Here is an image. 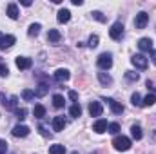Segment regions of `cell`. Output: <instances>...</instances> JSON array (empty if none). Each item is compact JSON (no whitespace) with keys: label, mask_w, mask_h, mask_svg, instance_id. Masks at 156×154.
<instances>
[{"label":"cell","mask_w":156,"mask_h":154,"mask_svg":"<svg viewBox=\"0 0 156 154\" xmlns=\"http://www.w3.org/2000/svg\"><path fill=\"white\" fill-rule=\"evenodd\" d=\"M113 145H115V149L120 151V152H125V151H129L131 149V140L127 138V136H115V140H113Z\"/></svg>","instance_id":"6da1fadb"},{"label":"cell","mask_w":156,"mask_h":154,"mask_svg":"<svg viewBox=\"0 0 156 154\" xmlns=\"http://www.w3.org/2000/svg\"><path fill=\"white\" fill-rule=\"evenodd\" d=\"M96 64H98V67L104 69V71L111 69V67H113V56H111V53H102V54L98 56Z\"/></svg>","instance_id":"7a4b0ae2"},{"label":"cell","mask_w":156,"mask_h":154,"mask_svg":"<svg viewBox=\"0 0 156 154\" xmlns=\"http://www.w3.org/2000/svg\"><path fill=\"white\" fill-rule=\"evenodd\" d=\"M131 64H133L136 69L144 71V69H147V65H149V60H147L144 54H134V56L131 58Z\"/></svg>","instance_id":"3957f363"},{"label":"cell","mask_w":156,"mask_h":154,"mask_svg":"<svg viewBox=\"0 0 156 154\" xmlns=\"http://www.w3.org/2000/svg\"><path fill=\"white\" fill-rule=\"evenodd\" d=\"M109 37L113 40H122V37H123V24H122V22H115V24L111 26Z\"/></svg>","instance_id":"277c9868"},{"label":"cell","mask_w":156,"mask_h":154,"mask_svg":"<svg viewBox=\"0 0 156 154\" xmlns=\"http://www.w3.org/2000/svg\"><path fill=\"white\" fill-rule=\"evenodd\" d=\"M147 22H149V15H147L145 11H140V13L136 15V18H134V27H136V29H144V27L147 26Z\"/></svg>","instance_id":"5b68a950"},{"label":"cell","mask_w":156,"mask_h":154,"mask_svg":"<svg viewBox=\"0 0 156 154\" xmlns=\"http://www.w3.org/2000/svg\"><path fill=\"white\" fill-rule=\"evenodd\" d=\"M107 127H109L107 120L100 118V120H96V121H94V125H93V131H94L96 134H104V132H107Z\"/></svg>","instance_id":"8992f818"},{"label":"cell","mask_w":156,"mask_h":154,"mask_svg":"<svg viewBox=\"0 0 156 154\" xmlns=\"http://www.w3.org/2000/svg\"><path fill=\"white\" fill-rule=\"evenodd\" d=\"M66 125H67V121H66L64 116H55V118H53V131L60 132V131L66 129Z\"/></svg>","instance_id":"52a82bcc"},{"label":"cell","mask_w":156,"mask_h":154,"mask_svg":"<svg viewBox=\"0 0 156 154\" xmlns=\"http://www.w3.org/2000/svg\"><path fill=\"white\" fill-rule=\"evenodd\" d=\"M11 132H13V136H16V138H26V136L29 134V127H27V125H15Z\"/></svg>","instance_id":"ba28073f"},{"label":"cell","mask_w":156,"mask_h":154,"mask_svg":"<svg viewBox=\"0 0 156 154\" xmlns=\"http://www.w3.org/2000/svg\"><path fill=\"white\" fill-rule=\"evenodd\" d=\"M15 64H16L18 69H29V67L33 65V60L27 58V56H18V58L15 60Z\"/></svg>","instance_id":"9c48e42d"},{"label":"cell","mask_w":156,"mask_h":154,"mask_svg":"<svg viewBox=\"0 0 156 154\" xmlns=\"http://www.w3.org/2000/svg\"><path fill=\"white\" fill-rule=\"evenodd\" d=\"M138 47L144 53H151L153 51V40L151 38H140L138 40Z\"/></svg>","instance_id":"30bf717a"},{"label":"cell","mask_w":156,"mask_h":154,"mask_svg":"<svg viewBox=\"0 0 156 154\" xmlns=\"http://www.w3.org/2000/svg\"><path fill=\"white\" fill-rule=\"evenodd\" d=\"M102 113H104V107H102L100 102H91L89 103V114L91 116H102Z\"/></svg>","instance_id":"8fae6325"},{"label":"cell","mask_w":156,"mask_h":154,"mask_svg":"<svg viewBox=\"0 0 156 154\" xmlns=\"http://www.w3.org/2000/svg\"><path fill=\"white\" fill-rule=\"evenodd\" d=\"M56 20H58L60 24H67V22L71 20V11H69V9H60L58 15H56Z\"/></svg>","instance_id":"7c38bea8"},{"label":"cell","mask_w":156,"mask_h":154,"mask_svg":"<svg viewBox=\"0 0 156 154\" xmlns=\"http://www.w3.org/2000/svg\"><path fill=\"white\" fill-rule=\"evenodd\" d=\"M107 103H109V107H111V111L115 113V114H122L123 113V105L116 102V100H113V98H107Z\"/></svg>","instance_id":"4fadbf2b"},{"label":"cell","mask_w":156,"mask_h":154,"mask_svg":"<svg viewBox=\"0 0 156 154\" xmlns=\"http://www.w3.org/2000/svg\"><path fill=\"white\" fill-rule=\"evenodd\" d=\"M60 40H62V35H60L58 29H49V33H47V42L49 44H58Z\"/></svg>","instance_id":"5bb4252c"},{"label":"cell","mask_w":156,"mask_h":154,"mask_svg":"<svg viewBox=\"0 0 156 154\" xmlns=\"http://www.w3.org/2000/svg\"><path fill=\"white\" fill-rule=\"evenodd\" d=\"M69 76H71V75H69L67 69H56V71H55V80H56V82H67Z\"/></svg>","instance_id":"9a60e30c"},{"label":"cell","mask_w":156,"mask_h":154,"mask_svg":"<svg viewBox=\"0 0 156 154\" xmlns=\"http://www.w3.org/2000/svg\"><path fill=\"white\" fill-rule=\"evenodd\" d=\"M15 42H16V38H15L13 35H4L2 44H0V49H9V47H11Z\"/></svg>","instance_id":"2e32d148"},{"label":"cell","mask_w":156,"mask_h":154,"mask_svg":"<svg viewBox=\"0 0 156 154\" xmlns=\"http://www.w3.org/2000/svg\"><path fill=\"white\" fill-rule=\"evenodd\" d=\"M18 15H20V13H18V5H16V4H9V5H7V16H9L11 20H16Z\"/></svg>","instance_id":"e0dca14e"},{"label":"cell","mask_w":156,"mask_h":154,"mask_svg":"<svg viewBox=\"0 0 156 154\" xmlns=\"http://www.w3.org/2000/svg\"><path fill=\"white\" fill-rule=\"evenodd\" d=\"M156 103V94H147L144 100H142V107H151Z\"/></svg>","instance_id":"ac0fdd59"},{"label":"cell","mask_w":156,"mask_h":154,"mask_svg":"<svg viewBox=\"0 0 156 154\" xmlns=\"http://www.w3.org/2000/svg\"><path fill=\"white\" fill-rule=\"evenodd\" d=\"M131 136H133L134 140H142V136H144L142 127H140V125H133V127H131Z\"/></svg>","instance_id":"d6986e66"},{"label":"cell","mask_w":156,"mask_h":154,"mask_svg":"<svg viewBox=\"0 0 156 154\" xmlns=\"http://www.w3.org/2000/svg\"><path fill=\"white\" fill-rule=\"evenodd\" d=\"M49 154H66V147L60 143H55L49 147Z\"/></svg>","instance_id":"ffe728a7"},{"label":"cell","mask_w":156,"mask_h":154,"mask_svg":"<svg viewBox=\"0 0 156 154\" xmlns=\"http://www.w3.org/2000/svg\"><path fill=\"white\" fill-rule=\"evenodd\" d=\"M64 103H66V100H64L62 94H55V96H53V105H55L56 109H62Z\"/></svg>","instance_id":"44dd1931"},{"label":"cell","mask_w":156,"mask_h":154,"mask_svg":"<svg viewBox=\"0 0 156 154\" xmlns=\"http://www.w3.org/2000/svg\"><path fill=\"white\" fill-rule=\"evenodd\" d=\"M40 29H42V26H40V24H31V26H29V29H27V35H29V37H38Z\"/></svg>","instance_id":"7402d4cb"},{"label":"cell","mask_w":156,"mask_h":154,"mask_svg":"<svg viewBox=\"0 0 156 154\" xmlns=\"http://www.w3.org/2000/svg\"><path fill=\"white\" fill-rule=\"evenodd\" d=\"M98 80H100L102 85H111L113 83V78L109 76L107 73H98Z\"/></svg>","instance_id":"603a6c76"},{"label":"cell","mask_w":156,"mask_h":154,"mask_svg":"<svg viewBox=\"0 0 156 154\" xmlns=\"http://www.w3.org/2000/svg\"><path fill=\"white\" fill-rule=\"evenodd\" d=\"M69 114L73 116V118H78V116L82 114V107H80V103H73V105L69 107Z\"/></svg>","instance_id":"cb8c5ba5"},{"label":"cell","mask_w":156,"mask_h":154,"mask_svg":"<svg viewBox=\"0 0 156 154\" xmlns=\"http://www.w3.org/2000/svg\"><path fill=\"white\" fill-rule=\"evenodd\" d=\"M33 114H35V118H44L45 116V107L44 105H35V109H33Z\"/></svg>","instance_id":"d4e9b609"},{"label":"cell","mask_w":156,"mask_h":154,"mask_svg":"<svg viewBox=\"0 0 156 154\" xmlns=\"http://www.w3.org/2000/svg\"><path fill=\"white\" fill-rule=\"evenodd\" d=\"M22 98H24L26 102H31V100L35 98V91H31V89H24V91H22Z\"/></svg>","instance_id":"484cf974"},{"label":"cell","mask_w":156,"mask_h":154,"mask_svg":"<svg viewBox=\"0 0 156 154\" xmlns=\"http://www.w3.org/2000/svg\"><path fill=\"white\" fill-rule=\"evenodd\" d=\"M131 102H133V105H134V107H142V96H140L138 93H133Z\"/></svg>","instance_id":"4316f807"},{"label":"cell","mask_w":156,"mask_h":154,"mask_svg":"<svg viewBox=\"0 0 156 154\" xmlns=\"http://www.w3.org/2000/svg\"><path fill=\"white\" fill-rule=\"evenodd\" d=\"M107 132H111V134H116L120 132V123H116V121H113V123H109V127H107Z\"/></svg>","instance_id":"83f0119b"},{"label":"cell","mask_w":156,"mask_h":154,"mask_svg":"<svg viewBox=\"0 0 156 154\" xmlns=\"http://www.w3.org/2000/svg\"><path fill=\"white\" fill-rule=\"evenodd\" d=\"M15 116L22 121V120H26V118H27V111H26L24 107H22V109H15Z\"/></svg>","instance_id":"f1b7e54d"},{"label":"cell","mask_w":156,"mask_h":154,"mask_svg":"<svg viewBox=\"0 0 156 154\" xmlns=\"http://www.w3.org/2000/svg\"><path fill=\"white\" fill-rule=\"evenodd\" d=\"M125 78H127L129 82H136V80L140 78V75L134 73V71H125Z\"/></svg>","instance_id":"f546056e"},{"label":"cell","mask_w":156,"mask_h":154,"mask_svg":"<svg viewBox=\"0 0 156 154\" xmlns=\"http://www.w3.org/2000/svg\"><path fill=\"white\" fill-rule=\"evenodd\" d=\"M98 42H100V38H98L96 35H91V37H89V42H87V45L93 49V47H96V45H98Z\"/></svg>","instance_id":"4dcf8cb0"},{"label":"cell","mask_w":156,"mask_h":154,"mask_svg":"<svg viewBox=\"0 0 156 154\" xmlns=\"http://www.w3.org/2000/svg\"><path fill=\"white\" fill-rule=\"evenodd\" d=\"M45 93H47V85H45V83H40L38 89L35 91V96H44Z\"/></svg>","instance_id":"1f68e13d"},{"label":"cell","mask_w":156,"mask_h":154,"mask_svg":"<svg viewBox=\"0 0 156 154\" xmlns=\"http://www.w3.org/2000/svg\"><path fill=\"white\" fill-rule=\"evenodd\" d=\"M91 15H93V18H94V20H98V22H105V16H104L100 11H93Z\"/></svg>","instance_id":"d6a6232c"},{"label":"cell","mask_w":156,"mask_h":154,"mask_svg":"<svg viewBox=\"0 0 156 154\" xmlns=\"http://www.w3.org/2000/svg\"><path fill=\"white\" fill-rule=\"evenodd\" d=\"M16 102H18V98H16V96H11V100L5 103V107H7V109H13V107H16Z\"/></svg>","instance_id":"836d02e7"},{"label":"cell","mask_w":156,"mask_h":154,"mask_svg":"<svg viewBox=\"0 0 156 154\" xmlns=\"http://www.w3.org/2000/svg\"><path fill=\"white\" fill-rule=\"evenodd\" d=\"M7 75H9V69H7V65H5V64H0V76L5 78Z\"/></svg>","instance_id":"e575fe53"},{"label":"cell","mask_w":156,"mask_h":154,"mask_svg":"<svg viewBox=\"0 0 156 154\" xmlns=\"http://www.w3.org/2000/svg\"><path fill=\"white\" fill-rule=\"evenodd\" d=\"M7 152V142L5 140H0V154Z\"/></svg>","instance_id":"d590c367"},{"label":"cell","mask_w":156,"mask_h":154,"mask_svg":"<svg viewBox=\"0 0 156 154\" xmlns=\"http://www.w3.org/2000/svg\"><path fill=\"white\" fill-rule=\"evenodd\" d=\"M69 98H71L75 103H78V93L76 91H69Z\"/></svg>","instance_id":"8d00e7d4"},{"label":"cell","mask_w":156,"mask_h":154,"mask_svg":"<svg viewBox=\"0 0 156 154\" xmlns=\"http://www.w3.org/2000/svg\"><path fill=\"white\" fill-rule=\"evenodd\" d=\"M151 62L156 65V49H153V51H151Z\"/></svg>","instance_id":"74e56055"},{"label":"cell","mask_w":156,"mask_h":154,"mask_svg":"<svg viewBox=\"0 0 156 154\" xmlns=\"http://www.w3.org/2000/svg\"><path fill=\"white\" fill-rule=\"evenodd\" d=\"M38 131H40V132H42V136H47V132H45V129H44L42 125H40V127H38Z\"/></svg>","instance_id":"f35d334b"},{"label":"cell","mask_w":156,"mask_h":154,"mask_svg":"<svg viewBox=\"0 0 156 154\" xmlns=\"http://www.w3.org/2000/svg\"><path fill=\"white\" fill-rule=\"evenodd\" d=\"M73 4H75V5H82L83 2H82V0H73Z\"/></svg>","instance_id":"ab89813d"},{"label":"cell","mask_w":156,"mask_h":154,"mask_svg":"<svg viewBox=\"0 0 156 154\" xmlns=\"http://www.w3.org/2000/svg\"><path fill=\"white\" fill-rule=\"evenodd\" d=\"M2 38H4V35H2V33H0V44H2Z\"/></svg>","instance_id":"60d3db41"},{"label":"cell","mask_w":156,"mask_h":154,"mask_svg":"<svg viewBox=\"0 0 156 154\" xmlns=\"http://www.w3.org/2000/svg\"><path fill=\"white\" fill-rule=\"evenodd\" d=\"M71 154H78V152H76V151H75V152H71Z\"/></svg>","instance_id":"b9f144b4"},{"label":"cell","mask_w":156,"mask_h":154,"mask_svg":"<svg viewBox=\"0 0 156 154\" xmlns=\"http://www.w3.org/2000/svg\"><path fill=\"white\" fill-rule=\"evenodd\" d=\"M0 64H2V62H0Z\"/></svg>","instance_id":"7bdbcfd3"}]
</instances>
